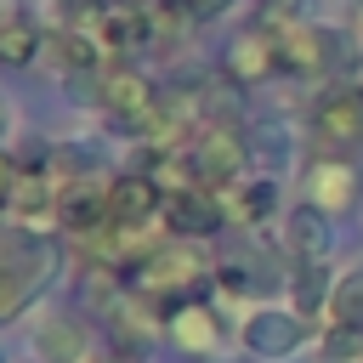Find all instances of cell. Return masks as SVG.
<instances>
[{
  "instance_id": "cell-12",
  "label": "cell",
  "mask_w": 363,
  "mask_h": 363,
  "mask_svg": "<svg viewBox=\"0 0 363 363\" xmlns=\"http://www.w3.org/2000/svg\"><path fill=\"white\" fill-rule=\"evenodd\" d=\"M57 227L74 233V238H96L108 233V176H85L62 193V210H57Z\"/></svg>"
},
{
  "instance_id": "cell-16",
  "label": "cell",
  "mask_w": 363,
  "mask_h": 363,
  "mask_svg": "<svg viewBox=\"0 0 363 363\" xmlns=\"http://www.w3.org/2000/svg\"><path fill=\"white\" fill-rule=\"evenodd\" d=\"M227 199V216L238 221V227H267L272 221V210H278V182L272 176H244L233 193H221Z\"/></svg>"
},
{
  "instance_id": "cell-4",
  "label": "cell",
  "mask_w": 363,
  "mask_h": 363,
  "mask_svg": "<svg viewBox=\"0 0 363 363\" xmlns=\"http://www.w3.org/2000/svg\"><path fill=\"white\" fill-rule=\"evenodd\" d=\"M238 346L261 363H284L306 346V318L295 306H250L238 318Z\"/></svg>"
},
{
  "instance_id": "cell-29",
  "label": "cell",
  "mask_w": 363,
  "mask_h": 363,
  "mask_svg": "<svg viewBox=\"0 0 363 363\" xmlns=\"http://www.w3.org/2000/svg\"><path fill=\"white\" fill-rule=\"evenodd\" d=\"M357 96H363V79H357Z\"/></svg>"
},
{
  "instance_id": "cell-28",
  "label": "cell",
  "mask_w": 363,
  "mask_h": 363,
  "mask_svg": "<svg viewBox=\"0 0 363 363\" xmlns=\"http://www.w3.org/2000/svg\"><path fill=\"white\" fill-rule=\"evenodd\" d=\"M6 17H11V11H6V6H0V23H6Z\"/></svg>"
},
{
  "instance_id": "cell-15",
  "label": "cell",
  "mask_w": 363,
  "mask_h": 363,
  "mask_svg": "<svg viewBox=\"0 0 363 363\" xmlns=\"http://www.w3.org/2000/svg\"><path fill=\"white\" fill-rule=\"evenodd\" d=\"M164 335H170L182 352H193V357H216V346H221V318H216V306H204V301L187 295V301L170 312Z\"/></svg>"
},
{
  "instance_id": "cell-1",
  "label": "cell",
  "mask_w": 363,
  "mask_h": 363,
  "mask_svg": "<svg viewBox=\"0 0 363 363\" xmlns=\"http://www.w3.org/2000/svg\"><path fill=\"white\" fill-rule=\"evenodd\" d=\"M57 272H62V250L51 244V233L0 227V329L11 318H23L51 289Z\"/></svg>"
},
{
  "instance_id": "cell-30",
  "label": "cell",
  "mask_w": 363,
  "mask_h": 363,
  "mask_svg": "<svg viewBox=\"0 0 363 363\" xmlns=\"http://www.w3.org/2000/svg\"><path fill=\"white\" fill-rule=\"evenodd\" d=\"M352 6H357V11H363V0H352Z\"/></svg>"
},
{
  "instance_id": "cell-10",
  "label": "cell",
  "mask_w": 363,
  "mask_h": 363,
  "mask_svg": "<svg viewBox=\"0 0 363 363\" xmlns=\"http://www.w3.org/2000/svg\"><path fill=\"white\" fill-rule=\"evenodd\" d=\"M306 204H318V210H329V216L352 210V204H357V164L340 159V153H318V159L306 164Z\"/></svg>"
},
{
  "instance_id": "cell-8",
  "label": "cell",
  "mask_w": 363,
  "mask_h": 363,
  "mask_svg": "<svg viewBox=\"0 0 363 363\" xmlns=\"http://www.w3.org/2000/svg\"><path fill=\"white\" fill-rule=\"evenodd\" d=\"M312 142L323 147H352L363 142V96L357 85H335L312 102Z\"/></svg>"
},
{
  "instance_id": "cell-14",
  "label": "cell",
  "mask_w": 363,
  "mask_h": 363,
  "mask_svg": "<svg viewBox=\"0 0 363 363\" xmlns=\"http://www.w3.org/2000/svg\"><path fill=\"white\" fill-rule=\"evenodd\" d=\"M28 346H34L40 363H85L91 335L79 329V318H68V312H45V318L34 323V335H28Z\"/></svg>"
},
{
  "instance_id": "cell-22",
  "label": "cell",
  "mask_w": 363,
  "mask_h": 363,
  "mask_svg": "<svg viewBox=\"0 0 363 363\" xmlns=\"http://www.w3.org/2000/svg\"><path fill=\"white\" fill-rule=\"evenodd\" d=\"M318 346H323L329 363H363V329H335V323H329Z\"/></svg>"
},
{
  "instance_id": "cell-31",
  "label": "cell",
  "mask_w": 363,
  "mask_h": 363,
  "mask_svg": "<svg viewBox=\"0 0 363 363\" xmlns=\"http://www.w3.org/2000/svg\"><path fill=\"white\" fill-rule=\"evenodd\" d=\"M0 363H6V357H0Z\"/></svg>"
},
{
  "instance_id": "cell-2",
  "label": "cell",
  "mask_w": 363,
  "mask_h": 363,
  "mask_svg": "<svg viewBox=\"0 0 363 363\" xmlns=\"http://www.w3.org/2000/svg\"><path fill=\"white\" fill-rule=\"evenodd\" d=\"M204 272H210L204 250H199L193 238H170V233H164V238H159V244H153V250L142 255V267H136V272H130L125 284H130L136 295H147L153 306L176 312V306L187 301V289H193V284H199Z\"/></svg>"
},
{
  "instance_id": "cell-27",
  "label": "cell",
  "mask_w": 363,
  "mask_h": 363,
  "mask_svg": "<svg viewBox=\"0 0 363 363\" xmlns=\"http://www.w3.org/2000/svg\"><path fill=\"white\" fill-rule=\"evenodd\" d=\"M352 34H357V45H363V17H357V28H352Z\"/></svg>"
},
{
  "instance_id": "cell-20",
  "label": "cell",
  "mask_w": 363,
  "mask_h": 363,
  "mask_svg": "<svg viewBox=\"0 0 363 363\" xmlns=\"http://www.w3.org/2000/svg\"><path fill=\"white\" fill-rule=\"evenodd\" d=\"M40 170L57 182V193H68L74 182H85V176H91V153H85V147H74V142H51V147H45V159H40Z\"/></svg>"
},
{
  "instance_id": "cell-13",
  "label": "cell",
  "mask_w": 363,
  "mask_h": 363,
  "mask_svg": "<svg viewBox=\"0 0 363 363\" xmlns=\"http://www.w3.org/2000/svg\"><path fill=\"white\" fill-rule=\"evenodd\" d=\"M329 210H318V204H295L289 216H284V255H289V267H301V261H329Z\"/></svg>"
},
{
  "instance_id": "cell-3",
  "label": "cell",
  "mask_w": 363,
  "mask_h": 363,
  "mask_svg": "<svg viewBox=\"0 0 363 363\" xmlns=\"http://www.w3.org/2000/svg\"><path fill=\"white\" fill-rule=\"evenodd\" d=\"M187 164H193V182L210 187V193H233L244 176H250V147L233 125L210 119L187 136Z\"/></svg>"
},
{
  "instance_id": "cell-7",
  "label": "cell",
  "mask_w": 363,
  "mask_h": 363,
  "mask_svg": "<svg viewBox=\"0 0 363 363\" xmlns=\"http://www.w3.org/2000/svg\"><path fill=\"white\" fill-rule=\"evenodd\" d=\"M227 221H233V216H227V199L210 193V187H182V193L164 199V233H170V238L204 244V238H216Z\"/></svg>"
},
{
  "instance_id": "cell-6",
  "label": "cell",
  "mask_w": 363,
  "mask_h": 363,
  "mask_svg": "<svg viewBox=\"0 0 363 363\" xmlns=\"http://www.w3.org/2000/svg\"><path fill=\"white\" fill-rule=\"evenodd\" d=\"M164 221V187L147 170H119L108 176V227H159Z\"/></svg>"
},
{
  "instance_id": "cell-24",
  "label": "cell",
  "mask_w": 363,
  "mask_h": 363,
  "mask_svg": "<svg viewBox=\"0 0 363 363\" xmlns=\"http://www.w3.org/2000/svg\"><path fill=\"white\" fill-rule=\"evenodd\" d=\"M227 6H233V0H187V11H193V17H221Z\"/></svg>"
},
{
  "instance_id": "cell-25",
  "label": "cell",
  "mask_w": 363,
  "mask_h": 363,
  "mask_svg": "<svg viewBox=\"0 0 363 363\" xmlns=\"http://www.w3.org/2000/svg\"><path fill=\"white\" fill-rule=\"evenodd\" d=\"M261 11H267V17H295L301 0H261Z\"/></svg>"
},
{
  "instance_id": "cell-17",
  "label": "cell",
  "mask_w": 363,
  "mask_h": 363,
  "mask_svg": "<svg viewBox=\"0 0 363 363\" xmlns=\"http://www.w3.org/2000/svg\"><path fill=\"white\" fill-rule=\"evenodd\" d=\"M318 51H323V79H335V85H352V74L363 68L357 34H346L335 23H318Z\"/></svg>"
},
{
  "instance_id": "cell-26",
  "label": "cell",
  "mask_w": 363,
  "mask_h": 363,
  "mask_svg": "<svg viewBox=\"0 0 363 363\" xmlns=\"http://www.w3.org/2000/svg\"><path fill=\"white\" fill-rule=\"evenodd\" d=\"M6 136H11V108L0 102V147H6Z\"/></svg>"
},
{
  "instance_id": "cell-19",
  "label": "cell",
  "mask_w": 363,
  "mask_h": 363,
  "mask_svg": "<svg viewBox=\"0 0 363 363\" xmlns=\"http://www.w3.org/2000/svg\"><path fill=\"white\" fill-rule=\"evenodd\" d=\"M40 51H45V28H40L28 11H11V17L0 23V62H6V68H28Z\"/></svg>"
},
{
  "instance_id": "cell-11",
  "label": "cell",
  "mask_w": 363,
  "mask_h": 363,
  "mask_svg": "<svg viewBox=\"0 0 363 363\" xmlns=\"http://www.w3.org/2000/svg\"><path fill=\"white\" fill-rule=\"evenodd\" d=\"M227 85L233 91H255V85H267L272 74H278V45H272V34L267 28H255V34H238L233 45H227Z\"/></svg>"
},
{
  "instance_id": "cell-18",
  "label": "cell",
  "mask_w": 363,
  "mask_h": 363,
  "mask_svg": "<svg viewBox=\"0 0 363 363\" xmlns=\"http://www.w3.org/2000/svg\"><path fill=\"white\" fill-rule=\"evenodd\" d=\"M329 295H335V278H329L323 261H301V267L289 272V306H295L301 318L329 312Z\"/></svg>"
},
{
  "instance_id": "cell-23",
  "label": "cell",
  "mask_w": 363,
  "mask_h": 363,
  "mask_svg": "<svg viewBox=\"0 0 363 363\" xmlns=\"http://www.w3.org/2000/svg\"><path fill=\"white\" fill-rule=\"evenodd\" d=\"M17 176H23V170H17L11 153L0 147V210H11V187H17Z\"/></svg>"
},
{
  "instance_id": "cell-21",
  "label": "cell",
  "mask_w": 363,
  "mask_h": 363,
  "mask_svg": "<svg viewBox=\"0 0 363 363\" xmlns=\"http://www.w3.org/2000/svg\"><path fill=\"white\" fill-rule=\"evenodd\" d=\"M329 323H335V329H363V267H352V272H340V278H335Z\"/></svg>"
},
{
  "instance_id": "cell-9",
  "label": "cell",
  "mask_w": 363,
  "mask_h": 363,
  "mask_svg": "<svg viewBox=\"0 0 363 363\" xmlns=\"http://www.w3.org/2000/svg\"><path fill=\"white\" fill-rule=\"evenodd\" d=\"M57 210H62V193H57V182L34 164V170H23L17 176V187H11V221L17 227H28V233H62L57 227Z\"/></svg>"
},
{
  "instance_id": "cell-5",
  "label": "cell",
  "mask_w": 363,
  "mask_h": 363,
  "mask_svg": "<svg viewBox=\"0 0 363 363\" xmlns=\"http://www.w3.org/2000/svg\"><path fill=\"white\" fill-rule=\"evenodd\" d=\"M96 108H102L113 125L142 130L147 113L159 108V91H153V79H147L136 62H108V68L96 74Z\"/></svg>"
}]
</instances>
